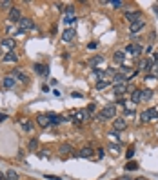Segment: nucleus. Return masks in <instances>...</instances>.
<instances>
[{"instance_id":"cd10ccee","label":"nucleus","mask_w":158,"mask_h":180,"mask_svg":"<svg viewBox=\"0 0 158 180\" xmlns=\"http://www.w3.org/2000/svg\"><path fill=\"white\" fill-rule=\"evenodd\" d=\"M5 178H7V180H18V175H16V171H15V169H9V171L5 173Z\"/></svg>"},{"instance_id":"aec40b11","label":"nucleus","mask_w":158,"mask_h":180,"mask_svg":"<svg viewBox=\"0 0 158 180\" xmlns=\"http://www.w3.org/2000/svg\"><path fill=\"white\" fill-rule=\"evenodd\" d=\"M93 153H95V151H93V148H89V146H87V148H82L78 155H80L82 158H91V157H93Z\"/></svg>"},{"instance_id":"39448f33","label":"nucleus","mask_w":158,"mask_h":180,"mask_svg":"<svg viewBox=\"0 0 158 180\" xmlns=\"http://www.w3.org/2000/svg\"><path fill=\"white\" fill-rule=\"evenodd\" d=\"M11 76H13L15 80H20L22 84H25V82L29 80V78H27V75H25V73H24V71H22L20 67H15V69L11 71Z\"/></svg>"},{"instance_id":"0eeeda50","label":"nucleus","mask_w":158,"mask_h":180,"mask_svg":"<svg viewBox=\"0 0 158 180\" xmlns=\"http://www.w3.org/2000/svg\"><path fill=\"white\" fill-rule=\"evenodd\" d=\"M20 18H22V16H20V9H18V7H11V9H9V16H7V20L18 24Z\"/></svg>"},{"instance_id":"79ce46f5","label":"nucleus","mask_w":158,"mask_h":180,"mask_svg":"<svg viewBox=\"0 0 158 180\" xmlns=\"http://www.w3.org/2000/svg\"><path fill=\"white\" fill-rule=\"evenodd\" d=\"M104 155H106V153H104V148H98V149H96V157H98V158H104Z\"/></svg>"},{"instance_id":"a18cd8bd","label":"nucleus","mask_w":158,"mask_h":180,"mask_svg":"<svg viewBox=\"0 0 158 180\" xmlns=\"http://www.w3.org/2000/svg\"><path fill=\"white\" fill-rule=\"evenodd\" d=\"M45 178H49V180H60V177H55V175H45Z\"/></svg>"},{"instance_id":"49530a36","label":"nucleus","mask_w":158,"mask_h":180,"mask_svg":"<svg viewBox=\"0 0 158 180\" xmlns=\"http://www.w3.org/2000/svg\"><path fill=\"white\" fill-rule=\"evenodd\" d=\"M153 62H155V64H158V51L155 53V56H153Z\"/></svg>"},{"instance_id":"09e8293b","label":"nucleus","mask_w":158,"mask_h":180,"mask_svg":"<svg viewBox=\"0 0 158 180\" xmlns=\"http://www.w3.org/2000/svg\"><path fill=\"white\" fill-rule=\"evenodd\" d=\"M0 180H7V178H5V175H4V173H0Z\"/></svg>"},{"instance_id":"bb28decb","label":"nucleus","mask_w":158,"mask_h":180,"mask_svg":"<svg viewBox=\"0 0 158 180\" xmlns=\"http://www.w3.org/2000/svg\"><path fill=\"white\" fill-rule=\"evenodd\" d=\"M126 169H127V171H135V169H138V164H136L135 160H129V162L126 164Z\"/></svg>"},{"instance_id":"58836bf2","label":"nucleus","mask_w":158,"mask_h":180,"mask_svg":"<svg viewBox=\"0 0 158 180\" xmlns=\"http://www.w3.org/2000/svg\"><path fill=\"white\" fill-rule=\"evenodd\" d=\"M124 115H126V118H129V117L133 118V117H135V109H129V107H127V109L124 111Z\"/></svg>"},{"instance_id":"423d86ee","label":"nucleus","mask_w":158,"mask_h":180,"mask_svg":"<svg viewBox=\"0 0 158 180\" xmlns=\"http://www.w3.org/2000/svg\"><path fill=\"white\" fill-rule=\"evenodd\" d=\"M0 46H2V49H5V53L7 51H15V47H16V42H15V38H4L2 42H0Z\"/></svg>"},{"instance_id":"2eb2a0df","label":"nucleus","mask_w":158,"mask_h":180,"mask_svg":"<svg viewBox=\"0 0 158 180\" xmlns=\"http://www.w3.org/2000/svg\"><path fill=\"white\" fill-rule=\"evenodd\" d=\"M36 124H38L40 127H44V129L51 126V122H49V118H47V115H38V117H36Z\"/></svg>"},{"instance_id":"4c0bfd02","label":"nucleus","mask_w":158,"mask_h":180,"mask_svg":"<svg viewBox=\"0 0 158 180\" xmlns=\"http://www.w3.org/2000/svg\"><path fill=\"white\" fill-rule=\"evenodd\" d=\"M38 148V140L36 138H33V140H29V149L33 151V149H36Z\"/></svg>"},{"instance_id":"5701e85b","label":"nucleus","mask_w":158,"mask_h":180,"mask_svg":"<svg viewBox=\"0 0 158 180\" xmlns=\"http://www.w3.org/2000/svg\"><path fill=\"white\" fill-rule=\"evenodd\" d=\"M131 102H133V104H140V91H138V89L131 91Z\"/></svg>"},{"instance_id":"b1692460","label":"nucleus","mask_w":158,"mask_h":180,"mask_svg":"<svg viewBox=\"0 0 158 180\" xmlns=\"http://www.w3.org/2000/svg\"><path fill=\"white\" fill-rule=\"evenodd\" d=\"M58 151H60V153H62V155H69V153H73V148H71V146H69V144H62V146H60V149H58Z\"/></svg>"},{"instance_id":"a19ab883","label":"nucleus","mask_w":158,"mask_h":180,"mask_svg":"<svg viewBox=\"0 0 158 180\" xmlns=\"http://www.w3.org/2000/svg\"><path fill=\"white\" fill-rule=\"evenodd\" d=\"M64 22H66V24H73V22H76V18H75V16H66Z\"/></svg>"},{"instance_id":"6e6552de","label":"nucleus","mask_w":158,"mask_h":180,"mask_svg":"<svg viewBox=\"0 0 158 180\" xmlns=\"http://www.w3.org/2000/svg\"><path fill=\"white\" fill-rule=\"evenodd\" d=\"M104 64V56L102 55H96V56H91L89 60H87V66H91V67H98V66H102Z\"/></svg>"},{"instance_id":"7ed1b4c3","label":"nucleus","mask_w":158,"mask_h":180,"mask_svg":"<svg viewBox=\"0 0 158 180\" xmlns=\"http://www.w3.org/2000/svg\"><path fill=\"white\" fill-rule=\"evenodd\" d=\"M33 27H35V24H33L31 18H20V20H18V31L25 33V31H29V29H33Z\"/></svg>"},{"instance_id":"c9c22d12","label":"nucleus","mask_w":158,"mask_h":180,"mask_svg":"<svg viewBox=\"0 0 158 180\" xmlns=\"http://www.w3.org/2000/svg\"><path fill=\"white\" fill-rule=\"evenodd\" d=\"M66 15H67V16H75V7H73V5H67V7H66Z\"/></svg>"},{"instance_id":"c03bdc74","label":"nucleus","mask_w":158,"mask_h":180,"mask_svg":"<svg viewBox=\"0 0 158 180\" xmlns=\"http://www.w3.org/2000/svg\"><path fill=\"white\" fill-rule=\"evenodd\" d=\"M55 5H56V7H58V9H60V11H66V5H64V4H62V2H58V4H55Z\"/></svg>"},{"instance_id":"a878e982","label":"nucleus","mask_w":158,"mask_h":180,"mask_svg":"<svg viewBox=\"0 0 158 180\" xmlns=\"http://www.w3.org/2000/svg\"><path fill=\"white\" fill-rule=\"evenodd\" d=\"M147 115H149V118H151V120H158V109H156V107L147 109Z\"/></svg>"},{"instance_id":"c85d7f7f","label":"nucleus","mask_w":158,"mask_h":180,"mask_svg":"<svg viewBox=\"0 0 158 180\" xmlns=\"http://www.w3.org/2000/svg\"><path fill=\"white\" fill-rule=\"evenodd\" d=\"M22 127H24V131H33V127H35V126H33V122H31V120H29V122H27V120H24V122H22Z\"/></svg>"},{"instance_id":"473e14b6","label":"nucleus","mask_w":158,"mask_h":180,"mask_svg":"<svg viewBox=\"0 0 158 180\" xmlns=\"http://www.w3.org/2000/svg\"><path fill=\"white\" fill-rule=\"evenodd\" d=\"M11 7H13V4L9 0H2L0 2V9H11Z\"/></svg>"},{"instance_id":"a211bd4d","label":"nucleus","mask_w":158,"mask_h":180,"mask_svg":"<svg viewBox=\"0 0 158 180\" xmlns=\"http://www.w3.org/2000/svg\"><path fill=\"white\" fill-rule=\"evenodd\" d=\"M144 25H146V22H144L142 18H140V20H136V22H133V24H131V33H133V35H135V33H138Z\"/></svg>"},{"instance_id":"37998d69","label":"nucleus","mask_w":158,"mask_h":180,"mask_svg":"<svg viewBox=\"0 0 158 180\" xmlns=\"http://www.w3.org/2000/svg\"><path fill=\"white\" fill-rule=\"evenodd\" d=\"M87 113H89V115L95 113V104H89V106H87Z\"/></svg>"},{"instance_id":"7c9ffc66","label":"nucleus","mask_w":158,"mask_h":180,"mask_svg":"<svg viewBox=\"0 0 158 180\" xmlns=\"http://www.w3.org/2000/svg\"><path fill=\"white\" fill-rule=\"evenodd\" d=\"M118 71H116V67H109V69H106L104 71V76H115Z\"/></svg>"},{"instance_id":"f704fd0d","label":"nucleus","mask_w":158,"mask_h":180,"mask_svg":"<svg viewBox=\"0 0 158 180\" xmlns=\"http://www.w3.org/2000/svg\"><path fill=\"white\" fill-rule=\"evenodd\" d=\"M109 149H111L115 155H118V153H120V144H111V146H109Z\"/></svg>"},{"instance_id":"4468645a","label":"nucleus","mask_w":158,"mask_h":180,"mask_svg":"<svg viewBox=\"0 0 158 180\" xmlns=\"http://www.w3.org/2000/svg\"><path fill=\"white\" fill-rule=\"evenodd\" d=\"M15 84H16V80H15L11 75L4 76V80H2V86H4L5 89H13V87H15Z\"/></svg>"},{"instance_id":"1a4fd4ad","label":"nucleus","mask_w":158,"mask_h":180,"mask_svg":"<svg viewBox=\"0 0 158 180\" xmlns=\"http://www.w3.org/2000/svg\"><path fill=\"white\" fill-rule=\"evenodd\" d=\"M127 91H129V82H124V84L115 86V95H116V97H122V95H126Z\"/></svg>"},{"instance_id":"f03ea898","label":"nucleus","mask_w":158,"mask_h":180,"mask_svg":"<svg viewBox=\"0 0 158 180\" xmlns=\"http://www.w3.org/2000/svg\"><path fill=\"white\" fill-rule=\"evenodd\" d=\"M116 117V106H107L100 111V115L96 117V120H109V118H115Z\"/></svg>"},{"instance_id":"20e7f679","label":"nucleus","mask_w":158,"mask_h":180,"mask_svg":"<svg viewBox=\"0 0 158 180\" xmlns=\"http://www.w3.org/2000/svg\"><path fill=\"white\" fill-rule=\"evenodd\" d=\"M124 53H127V55H131V56H140L142 46H140V44H129V46L124 49Z\"/></svg>"},{"instance_id":"ddd939ff","label":"nucleus","mask_w":158,"mask_h":180,"mask_svg":"<svg viewBox=\"0 0 158 180\" xmlns=\"http://www.w3.org/2000/svg\"><path fill=\"white\" fill-rule=\"evenodd\" d=\"M126 18L133 24V22H136V20L142 18V13H140V11H127V13H126Z\"/></svg>"},{"instance_id":"f3484780","label":"nucleus","mask_w":158,"mask_h":180,"mask_svg":"<svg viewBox=\"0 0 158 180\" xmlns=\"http://www.w3.org/2000/svg\"><path fill=\"white\" fill-rule=\"evenodd\" d=\"M153 98V89H142L140 91V102H147Z\"/></svg>"},{"instance_id":"8fccbe9b","label":"nucleus","mask_w":158,"mask_h":180,"mask_svg":"<svg viewBox=\"0 0 158 180\" xmlns=\"http://www.w3.org/2000/svg\"><path fill=\"white\" fill-rule=\"evenodd\" d=\"M136 180H149V178H146V177H140V178H136Z\"/></svg>"},{"instance_id":"c756f323","label":"nucleus","mask_w":158,"mask_h":180,"mask_svg":"<svg viewBox=\"0 0 158 180\" xmlns=\"http://www.w3.org/2000/svg\"><path fill=\"white\" fill-rule=\"evenodd\" d=\"M109 138H111V140H116V144H120V142H122V138H120L118 131H111V133H109Z\"/></svg>"},{"instance_id":"ea45409f","label":"nucleus","mask_w":158,"mask_h":180,"mask_svg":"<svg viewBox=\"0 0 158 180\" xmlns=\"http://www.w3.org/2000/svg\"><path fill=\"white\" fill-rule=\"evenodd\" d=\"M126 157H127V160H131V158L135 157V148H129L127 153H126Z\"/></svg>"},{"instance_id":"393cba45","label":"nucleus","mask_w":158,"mask_h":180,"mask_svg":"<svg viewBox=\"0 0 158 180\" xmlns=\"http://www.w3.org/2000/svg\"><path fill=\"white\" fill-rule=\"evenodd\" d=\"M147 80H158V66L151 67V75H147Z\"/></svg>"},{"instance_id":"f257e3e1","label":"nucleus","mask_w":158,"mask_h":180,"mask_svg":"<svg viewBox=\"0 0 158 180\" xmlns=\"http://www.w3.org/2000/svg\"><path fill=\"white\" fill-rule=\"evenodd\" d=\"M91 118V115L87 113V109H76L73 115H71V122L73 124H82V122H86V120H89Z\"/></svg>"},{"instance_id":"6ab92c4d","label":"nucleus","mask_w":158,"mask_h":180,"mask_svg":"<svg viewBox=\"0 0 158 180\" xmlns=\"http://www.w3.org/2000/svg\"><path fill=\"white\" fill-rule=\"evenodd\" d=\"M2 60H4V62H16V60H18V55H16L15 51H7V53L2 56Z\"/></svg>"},{"instance_id":"e433bc0d","label":"nucleus","mask_w":158,"mask_h":180,"mask_svg":"<svg viewBox=\"0 0 158 180\" xmlns=\"http://www.w3.org/2000/svg\"><path fill=\"white\" fill-rule=\"evenodd\" d=\"M140 120H142V122H144V124H146V122H149V120H151V118H149V115H147V109H146V111H144V113H142V115H140Z\"/></svg>"},{"instance_id":"412c9836","label":"nucleus","mask_w":158,"mask_h":180,"mask_svg":"<svg viewBox=\"0 0 158 180\" xmlns=\"http://www.w3.org/2000/svg\"><path fill=\"white\" fill-rule=\"evenodd\" d=\"M113 60H115L116 64H124V60H126V53H124V51H116V53L113 55Z\"/></svg>"},{"instance_id":"2f4dec72","label":"nucleus","mask_w":158,"mask_h":180,"mask_svg":"<svg viewBox=\"0 0 158 180\" xmlns=\"http://www.w3.org/2000/svg\"><path fill=\"white\" fill-rule=\"evenodd\" d=\"M109 86V80H98L96 82V89H106Z\"/></svg>"},{"instance_id":"9b49d317","label":"nucleus","mask_w":158,"mask_h":180,"mask_svg":"<svg viewBox=\"0 0 158 180\" xmlns=\"http://www.w3.org/2000/svg\"><path fill=\"white\" fill-rule=\"evenodd\" d=\"M153 66H155L153 58H146V60H142V62H140V66H138V67H140V71H146V73H149Z\"/></svg>"},{"instance_id":"f8f14e48","label":"nucleus","mask_w":158,"mask_h":180,"mask_svg":"<svg viewBox=\"0 0 158 180\" xmlns=\"http://www.w3.org/2000/svg\"><path fill=\"white\" fill-rule=\"evenodd\" d=\"M75 36H76V31H75V29H71V27H69V29H66V31L62 33V40H64V42H73V38H75Z\"/></svg>"},{"instance_id":"9d476101","label":"nucleus","mask_w":158,"mask_h":180,"mask_svg":"<svg viewBox=\"0 0 158 180\" xmlns=\"http://www.w3.org/2000/svg\"><path fill=\"white\" fill-rule=\"evenodd\" d=\"M113 127H115V131H124L126 127H127V122H126V118H115L113 120Z\"/></svg>"},{"instance_id":"4be33fe9","label":"nucleus","mask_w":158,"mask_h":180,"mask_svg":"<svg viewBox=\"0 0 158 180\" xmlns=\"http://www.w3.org/2000/svg\"><path fill=\"white\" fill-rule=\"evenodd\" d=\"M124 82H127V76H124L122 73H116V75L113 76V84H115V86H118V84H124Z\"/></svg>"},{"instance_id":"72a5a7b5","label":"nucleus","mask_w":158,"mask_h":180,"mask_svg":"<svg viewBox=\"0 0 158 180\" xmlns=\"http://www.w3.org/2000/svg\"><path fill=\"white\" fill-rule=\"evenodd\" d=\"M111 5H113V7H116V9H122V7H124V2H122V0H113V2H111Z\"/></svg>"},{"instance_id":"de8ad7c7","label":"nucleus","mask_w":158,"mask_h":180,"mask_svg":"<svg viewBox=\"0 0 158 180\" xmlns=\"http://www.w3.org/2000/svg\"><path fill=\"white\" fill-rule=\"evenodd\" d=\"M5 118H7V117H5V115H2V113H0V122H4V120H5Z\"/></svg>"},{"instance_id":"dca6fc26","label":"nucleus","mask_w":158,"mask_h":180,"mask_svg":"<svg viewBox=\"0 0 158 180\" xmlns=\"http://www.w3.org/2000/svg\"><path fill=\"white\" fill-rule=\"evenodd\" d=\"M47 118H49V122H51V126H58V124H62L66 118L64 117H56L55 113H47Z\"/></svg>"}]
</instances>
